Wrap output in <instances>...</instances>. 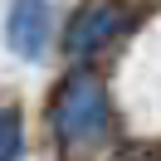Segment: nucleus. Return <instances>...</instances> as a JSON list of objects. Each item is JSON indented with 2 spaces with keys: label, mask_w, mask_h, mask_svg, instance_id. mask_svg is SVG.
Instances as JSON below:
<instances>
[{
  "label": "nucleus",
  "mask_w": 161,
  "mask_h": 161,
  "mask_svg": "<svg viewBox=\"0 0 161 161\" xmlns=\"http://www.w3.org/2000/svg\"><path fill=\"white\" fill-rule=\"evenodd\" d=\"M25 156V122L15 108H0V161H20Z\"/></svg>",
  "instance_id": "obj_4"
},
{
  "label": "nucleus",
  "mask_w": 161,
  "mask_h": 161,
  "mask_svg": "<svg viewBox=\"0 0 161 161\" xmlns=\"http://www.w3.org/2000/svg\"><path fill=\"white\" fill-rule=\"evenodd\" d=\"M132 25H137V10L127 0H88L73 15V25H69V54L73 59H88L103 44H112L117 34H127Z\"/></svg>",
  "instance_id": "obj_2"
},
{
  "label": "nucleus",
  "mask_w": 161,
  "mask_h": 161,
  "mask_svg": "<svg viewBox=\"0 0 161 161\" xmlns=\"http://www.w3.org/2000/svg\"><path fill=\"white\" fill-rule=\"evenodd\" d=\"M5 39L20 59H39L49 49V5L44 0H15L5 15Z\"/></svg>",
  "instance_id": "obj_3"
},
{
  "label": "nucleus",
  "mask_w": 161,
  "mask_h": 161,
  "mask_svg": "<svg viewBox=\"0 0 161 161\" xmlns=\"http://www.w3.org/2000/svg\"><path fill=\"white\" fill-rule=\"evenodd\" d=\"M49 122H54V137H59V151L69 161H78V151H93L112 127V108H108V93L93 73H73V78L59 83L54 93V108H49Z\"/></svg>",
  "instance_id": "obj_1"
}]
</instances>
